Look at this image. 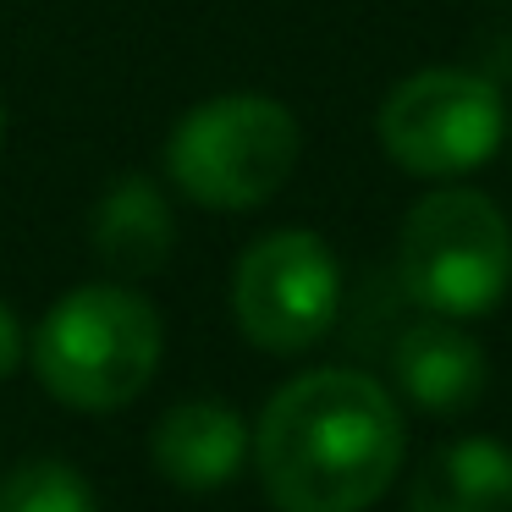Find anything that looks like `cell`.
I'll return each mask as SVG.
<instances>
[{
    "instance_id": "obj_10",
    "label": "cell",
    "mask_w": 512,
    "mask_h": 512,
    "mask_svg": "<svg viewBox=\"0 0 512 512\" xmlns=\"http://www.w3.org/2000/svg\"><path fill=\"white\" fill-rule=\"evenodd\" d=\"M408 512H512V446L496 435L435 446L408 485Z\"/></svg>"
},
{
    "instance_id": "obj_1",
    "label": "cell",
    "mask_w": 512,
    "mask_h": 512,
    "mask_svg": "<svg viewBox=\"0 0 512 512\" xmlns=\"http://www.w3.org/2000/svg\"><path fill=\"white\" fill-rule=\"evenodd\" d=\"M254 468L281 512H364L391 490L408 452L402 408L364 369H309L265 402Z\"/></svg>"
},
{
    "instance_id": "obj_2",
    "label": "cell",
    "mask_w": 512,
    "mask_h": 512,
    "mask_svg": "<svg viewBox=\"0 0 512 512\" xmlns=\"http://www.w3.org/2000/svg\"><path fill=\"white\" fill-rule=\"evenodd\" d=\"M166 353V325L144 292L83 281L61 292L28 336L39 386L72 413H116L149 391Z\"/></svg>"
},
{
    "instance_id": "obj_8",
    "label": "cell",
    "mask_w": 512,
    "mask_h": 512,
    "mask_svg": "<svg viewBox=\"0 0 512 512\" xmlns=\"http://www.w3.org/2000/svg\"><path fill=\"white\" fill-rule=\"evenodd\" d=\"M391 380H397V391L419 413L452 419V413H468L485 397L490 358L479 347V336L463 331V320L430 314V320L408 325L397 336V347H391Z\"/></svg>"
},
{
    "instance_id": "obj_6",
    "label": "cell",
    "mask_w": 512,
    "mask_h": 512,
    "mask_svg": "<svg viewBox=\"0 0 512 512\" xmlns=\"http://www.w3.org/2000/svg\"><path fill=\"white\" fill-rule=\"evenodd\" d=\"M342 309V265L309 226H281L243 248L232 270V320L259 353H309Z\"/></svg>"
},
{
    "instance_id": "obj_5",
    "label": "cell",
    "mask_w": 512,
    "mask_h": 512,
    "mask_svg": "<svg viewBox=\"0 0 512 512\" xmlns=\"http://www.w3.org/2000/svg\"><path fill=\"white\" fill-rule=\"evenodd\" d=\"M375 138L391 166L441 182L479 171L507 138V100L490 78L463 67H424L380 100Z\"/></svg>"
},
{
    "instance_id": "obj_12",
    "label": "cell",
    "mask_w": 512,
    "mask_h": 512,
    "mask_svg": "<svg viewBox=\"0 0 512 512\" xmlns=\"http://www.w3.org/2000/svg\"><path fill=\"white\" fill-rule=\"evenodd\" d=\"M23 358H28V331H23V320H17L12 303L0 298V380H12Z\"/></svg>"
},
{
    "instance_id": "obj_9",
    "label": "cell",
    "mask_w": 512,
    "mask_h": 512,
    "mask_svg": "<svg viewBox=\"0 0 512 512\" xmlns=\"http://www.w3.org/2000/svg\"><path fill=\"white\" fill-rule=\"evenodd\" d=\"M89 248L111 276H155L177 248V215L155 177H116L89 210Z\"/></svg>"
},
{
    "instance_id": "obj_4",
    "label": "cell",
    "mask_w": 512,
    "mask_h": 512,
    "mask_svg": "<svg viewBox=\"0 0 512 512\" xmlns=\"http://www.w3.org/2000/svg\"><path fill=\"white\" fill-rule=\"evenodd\" d=\"M402 292L424 314L479 320L512 287V226L474 188H435L408 210L397 237Z\"/></svg>"
},
{
    "instance_id": "obj_7",
    "label": "cell",
    "mask_w": 512,
    "mask_h": 512,
    "mask_svg": "<svg viewBox=\"0 0 512 512\" xmlns=\"http://www.w3.org/2000/svg\"><path fill=\"white\" fill-rule=\"evenodd\" d=\"M248 446H254V430L243 424V413L232 402L188 397V402H171L155 419L149 463L182 496H210V490H226L243 474Z\"/></svg>"
},
{
    "instance_id": "obj_3",
    "label": "cell",
    "mask_w": 512,
    "mask_h": 512,
    "mask_svg": "<svg viewBox=\"0 0 512 512\" xmlns=\"http://www.w3.org/2000/svg\"><path fill=\"white\" fill-rule=\"evenodd\" d=\"M303 127L270 94H215L166 138V177L199 210H259L298 171Z\"/></svg>"
},
{
    "instance_id": "obj_11",
    "label": "cell",
    "mask_w": 512,
    "mask_h": 512,
    "mask_svg": "<svg viewBox=\"0 0 512 512\" xmlns=\"http://www.w3.org/2000/svg\"><path fill=\"white\" fill-rule=\"evenodd\" d=\"M0 512H100V496L67 457H28L0 474Z\"/></svg>"
},
{
    "instance_id": "obj_13",
    "label": "cell",
    "mask_w": 512,
    "mask_h": 512,
    "mask_svg": "<svg viewBox=\"0 0 512 512\" xmlns=\"http://www.w3.org/2000/svg\"><path fill=\"white\" fill-rule=\"evenodd\" d=\"M0 138H6V105H0Z\"/></svg>"
}]
</instances>
